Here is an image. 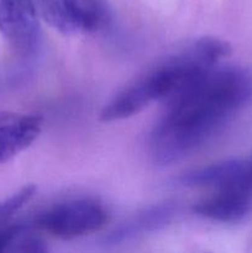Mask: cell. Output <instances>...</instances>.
I'll return each instance as SVG.
<instances>
[{"mask_svg": "<svg viewBox=\"0 0 252 253\" xmlns=\"http://www.w3.org/2000/svg\"><path fill=\"white\" fill-rule=\"evenodd\" d=\"M180 185L190 188H210L211 190L234 185H252L251 161L232 160L189 170L178 178Z\"/></svg>", "mask_w": 252, "mask_h": 253, "instance_id": "obj_6", "label": "cell"}, {"mask_svg": "<svg viewBox=\"0 0 252 253\" xmlns=\"http://www.w3.org/2000/svg\"><path fill=\"white\" fill-rule=\"evenodd\" d=\"M42 130V119L30 114L0 111V163L26 150Z\"/></svg>", "mask_w": 252, "mask_h": 253, "instance_id": "obj_7", "label": "cell"}, {"mask_svg": "<svg viewBox=\"0 0 252 253\" xmlns=\"http://www.w3.org/2000/svg\"><path fill=\"white\" fill-rule=\"evenodd\" d=\"M74 32L94 34L106 29L111 21L108 0H64Z\"/></svg>", "mask_w": 252, "mask_h": 253, "instance_id": "obj_9", "label": "cell"}, {"mask_svg": "<svg viewBox=\"0 0 252 253\" xmlns=\"http://www.w3.org/2000/svg\"><path fill=\"white\" fill-rule=\"evenodd\" d=\"M251 203L252 185H234L212 190L210 197L197 203L194 212L214 221L236 222L247 214Z\"/></svg>", "mask_w": 252, "mask_h": 253, "instance_id": "obj_5", "label": "cell"}, {"mask_svg": "<svg viewBox=\"0 0 252 253\" xmlns=\"http://www.w3.org/2000/svg\"><path fill=\"white\" fill-rule=\"evenodd\" d=\"M40 15L34 0H0V32L21 54H34L41 42Z\"/></svg>", "mask_w": 252, "mask_h": 253, "instance_id": "obj_4", "label": "cell"}, {"mask_svg": "<svg viewBox=\"0 0 252 253\" xmlns=\"http://www.w3.org/2000/svg\"><path fill=\"white\" fill-rule=\"evenodd\" d=\"M35 192L36 188L34 185H26L0 203V232L9 226L16 212H19L32 199Z\"/></svg>", "mask_w": 252, "mask_h": 253, "instance_id": "obj_11", "label": "cell"}, {"mask_svg": "<svg viewBox=\"0 0 252 253\" xmlns=\"http://www.w3.org/2000/svg\"><path fill=\"white\" fill-rule=\"evenodd\" d=\"M174 214V205L168 203L153 205L116 226L106 235L104 242L106 245H120L158 231L172 221Z\"/></svg>", "mask_w": 252, "mask_h": 253, "instance_id": "obj_8", "label": "cell"}, {"mask_svg": "<svg viewBox=\"0 0 252 253\" xmlns=\"http://www.w3.org/2000/svg\"><path fill=\"white\" fill-rule=\"evenodd\" d=\"M251 162H252V160H251Z\"/></svg>", "mask_w": 252, "mask_h": 253, "instance_id": "obj_12", "label": "cell"}, {"mask_svg": "<svg viewBox=\"0 0 252 253\" xmlns=\"http://www.w3.org/2000/svg\"><path fill=\"white\" fill-rule=\"evenodd\" d=\"M230 53L231 46L224 40H198L120 91L110 101L111 114L118 119H127L153 101L172 99Z\"/></svg>", "mask_w": 252, "mask_h": 253, "instance_id": "obj_2", "label": "cell"}, {"mask_svg": "<svg viewBox=\"0 0 252 253\" xmlns=\"http://www.w3.org/2000/svg\"><path fill=\"white\" fill-rule=\"evenodd\" d=\"M110 220L108 210L93 199L59 203L35 219V227L62 240L77 239L99 231Z\"/></svg>", "mask_w": 252, "mask_h": 253, "instance_id": "obj_3", "label": "cell"}, {"mask_svg": "<svg viewBox=\"0 0 252 253\" xmlns=\"http://www.w3.org/2000/svg\"><path fill=\"white\" fill-rule=\"evenodd\" d=\"M252 100V73L239 66L216 67L169 99L151 136L158 163L177 162L197 151L235 113Z\"/></svg>", "mask_w": 252, "mask_h": 253, "instance_id": "obj_1", "label": "cell"}, {"mask_svg": "<svg viewBox=\"0 0 252 253\" xmlns=\"http://www.w3.org/2000/svg\"><path fill=\"white\" fill-rule=\"evenodd\" d=\"M40 17L62 34H73L74 30L67 14L64 0H34Z\"/></svg>", "mask_w": 252, "mask_h": 253, "instance_id": "obj_10", "label": "cell"}]
</instances>
